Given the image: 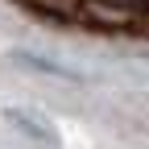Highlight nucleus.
<instances>
[{
    "mask_svg": "<svg viewBox=\"0 0 149 149\" xmlns=\"http://www.w3.org/2000/svg\"><path fill=\"white\" fill-rule=\"evenodd\" d=\"M116 120H120L124 128H133V133L149 137V95H128V100H120Z\"/></svg>",
    "mask_w": 149,
    "mask_h": 149,
    "instance_id": "obj_1",
    "label": "nucleus"
}]
</instances>
